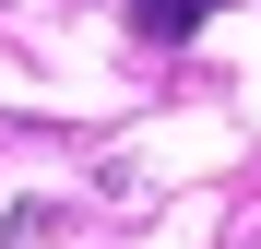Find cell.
Instances as JSON below:
<instances>
[{"label": "cell", "instance_id": "1", "mask_svg": "<svg viewBox=\"0 0 261 249\" xmlns=\"http://www.w3.org/2000/svg\"><path fill=\"white\" fill-rule=\"evenodd\" d=\"M130 12V36H143V48H190V36L214 24V0H119Z\"/></svg>", "mask_w": 261, "mask_h": 249}]
</instances>
